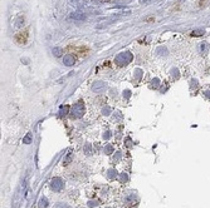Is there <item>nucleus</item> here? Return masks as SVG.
<instances>
[{
    "mask_svg": "<svg viewBox=\"0 0 210 208\" xmlns=\"http://www.w3.org/2000/svg\"><path fill=\"white\" fill-rule=\"evenodd\" d=\"M132 59H133V55L130 51H123V53H120L116 57V63L118 65H126V64L131 63Z\"/></svg>",
    "mask_w": 210,
    "mask_h": 208,
    "instance_id": "nucleus-1",
    "label": "nucleus"
},
{
    "mask_svg": "<svg viewBox=\"0 0 210 208\" xmlns=\"http://www.w3.org/2000/svg\"><path fill=\"white\" fill-rule=\"evenodd\" d=\"M84 114V105L82 103H77L72 108V115L74 118H81Z\"/></svg>",
    "mask_w": 210,
    "mask_h": 208,
    "instance_id": "nucleus-2",
    "label": "nucleus"
},
{
    "mask_svg": "<svg viewBox=\"0 0 210 208\" xmlns=\"http://www.w3.org/2000/svg\"><path fill=\"white\" fill-rule=\"evenodd\" d=\"M50 187H52V189H53V190H56V192H59V190L63 189L64 183H63V181H62L60 178L56 177V178L52 179V184H50Z\"/></svg>",
    "mask_w": 210,
    "mask_h": 208,
    "instance_id": "nucleus-3",
    "label": "nucleus"
},
{
    "mask_svg": "<svg viewBox=\"0 0 210 208\" xmlns=\"http://www.w3.org/2000/svg\"><path fill=\"white\" fill-rule=\"evenodd\" d=\"M92 89H93L94 93H99V92H103L106 89V83L103 82H96L93 86H92Z\"/></svg>",
    "mask_w": 210,
    "mask_h": 208,
    "instance_id": "nucleus-4",
    "label": "nucleus"
},
{
    "mask_svg": "<svg viewBox=\"0 0 210 208\" xmlns=\"http://www.w3.org/2000/svg\"><path fill=\"white\" fill-rule=\"evenodd\" d=\"M63 63H64V65H67V67H71V65H73V64H74V58H73V55L67 54V55H65V57L63 58Z\"/></svg>",
    "mask_w": 210,
    "mask_h": 208,
    "instance_id": "nucleus-5",
    "label": "nucleus"
},
{
    "mask_svg": "<svg viewBox=\"0 0 210 208\" xmlns=\"http://www.w3.org/2000/svg\"><path fill=\"white\" fill-rule=\"evenodd\" d=\"M71 18L73 19V20H84L86 19V15L83 13H81V11H73L71 14Z\"/></svg>",
    "mask_w": 210,
    "mask_h": 208,
    "instance_id": "nucleus-6",
    "label": "nucleus"
},
{
    "mask_svg": "<svg viewBox=\"0 0 210 208\" xmlns=\"http://www.w3.org/2000/svg\"><path fill=\"white\" fill-rule=\"evenodd\" d=\"M209 50V45L206 41H203V43H200V53L201 54H206Z\"/></svg>",
    "mask_w": 210,
    "mask_h": 208,
    "instance_id": "nucleus-7",
    "label": "nucleus"
},
{
    "mask_svg": "<svg viewBox=\"0 0 210 208\" xmlns=\"http://www.w3.org/2000/svg\"><path fill=\"white\" fill-rule=\"evenodd\" d=\"M33 142V134L32 133H28L25 137L23 138V143L24 144H30Z\"/></svg>",
    "mask_w": 210,
    "mask_h": 208,
    "instance_id": "nucleus-8",
    "label": "nucleus"
},
{
    "mask_svg": "<svg viewBox=\"0 0 210 208\" xmlns=\"http://www.w3.org/2000/svg\"><path fill=\"white\" fill-rule=\"evenodd\" d=\"M39 208H47L48 207V201H47V198L46 197H43V198H40V201H39Z\"/></svg>",
    "mask_w": 210,
    "mask_h": 208,
    "instance_id": "nucleus-9",
    "label": "nucleus"
},
{
    "mask_svg": "<svg viewBox=\"0 0 210 208\" xmlns=\"http://www.w3.org/2000/svg\"><path fill=\"white\" fill-rule=\"evenodd\" d=\"M23 24H24V18L23 16H19V18L16 19V22H15V26L16 28H22Z\"/></svg>",
    "mask_w": 210,
    "mask_h": 208,
    "instance_id": "nucleus-10",
    "label": "nucleus"
},
{
    "mask_svg": "<svg viewBox=\"0 0 210 208\" xmlns=\"http://www.w3.org/2000/svg\"><path fill=\"white\" fill-rule=\"evenodd\" d=\"M205 32L203 29H196V30H194V32L191 33V35L192 36H200V35H203V34H204Z\"/></svg>",
    "mask_w": 210,
    "mask_h": 208,
    "instance_id": "nucleus-11",
    "label": "nucleus"
},
{
    "mask_svg": "<svg viewBox=\"0 0 210 208\" xmlns=\"http://www.w3.org/2000/svg\"><path fill=\"white\" fill-rule=\"evenodd\" d=\"M53 54L56 55V57H60V55L63 54V50L59 49V48H54V49H53Z\"/></svg>",
    "mask_w": 210,
    "mask_h": 208,
    "instance_id": "nucleus-12",
    "label": "nucleus"
},
{
    "mask_svg": "<svg viewBox=\"0 0 210 208\" xmlns=\"http://www.w3.org/2000/svg\"><path fill=\"white\" fill-rule=\"evenodd\" d=\"M68 109H69V108H68V107H67V105H64V107H63V108H60V112H59V113L62 114V115H64V114H67V112H68Z\"/></svg>",
    "mask_w": 210,
    "mask_h": 208,
    "instance_id": "nucleus-13",
    "label": "nucleus"
},
{
    "mask_svg": "<svg viewBox=\"0 0 210 208\" xmlns=\"http://www.w3.org/2000/svg\"><path fill=\"white\" fill-rule=\"evenodd\" d=\"M105 151H106V153H111V152H112V147H111V145H107Z\"/></svg>",
    "mask_w": 210,
    "mask_h": 208,
    "instance_id": "nucleus-14",
    "label": "nucleus"
},
{
    "mask_svg": "<svg viewBox=\"0 0 210 208\" xmlns=\"http://www.w3.org/2000/svg\"><path fill=\"white\" fill-rule=\"evenodd\" d=\"M149 1H151V0H140L141 4H146V3H149Z\"/></svg>",
    "mask_w": 210,
    "mask_h": 208,
    "instance_id": "nucleus-15",
    "label": "nucleus"
},
{
    "mask_svg": "<svg viewBox=\"0 0 210 208\" xmlns=\"http://www.w3.org/2000/svg\"><path fill=\"white\" fill-rule=\"evenodd\" d=\"M123 181H127V177L126 176H122L121 177V182H123Z\"/></svg>",
    "mask_w": 210,
    "mask_h": 208,
    "instance_id": "nucleus-16",
    "label": "nucleus"
}]
</instances>
